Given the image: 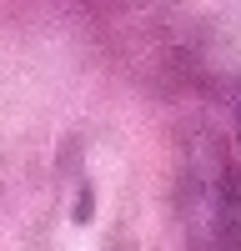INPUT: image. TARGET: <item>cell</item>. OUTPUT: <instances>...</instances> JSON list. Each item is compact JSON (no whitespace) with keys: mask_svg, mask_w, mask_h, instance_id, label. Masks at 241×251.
Wrapping results in <instances>:
<instances>
[{"mask_svg":"<svg viewBox=\"0 0 241 251\" xmlns=\"http://www.w3.org/2000/svg\"><path fill=\"white\" fill-rule=\"evenodd\" d=\"M186 231L196 251H241V186L216 151L191 166L186 181Z\"/></svg>","mask_w":241,"mask_h":251,"instance_id":"1","label":"cell"}]
</instances>
